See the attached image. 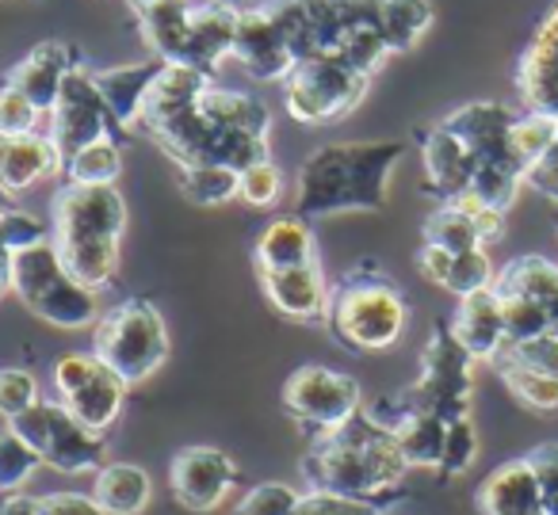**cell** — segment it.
<instances>
[{
    "instance_id": "6da1fadb",
    "label": "cell",
    "mask_w": 558,
    "mask_h": 515,
    "mask_svg": "<svg viewBox=\"0 0 558 515\" xmlns=\"http://www.w3.org/2000/svg\"><path fill=\"white\" fill-rule=\"evenodd\" d=\"M180 169L222 164L245 172L271 157V108L238 88H222L187 65H165L146 93L138 126Z\"/></svg>"
},
{
    "instance_id": "7a4b0ae2",
    "label": "cell",
    "mask_w": 558,
    "mask_h": 515,
    "mask_svg": "<svg viewBox=\"0 0 558 515\" xmlns=\"http://www.w3.org/2000/svg\"><path fill=\"white\" fill-rule=\"evenodd\" d=\"M405 474L410 462L398 446V436L367 408L341 428L318 431V439L303 454L306 492H333V496L383 504L395 496Z\"/></svg>"
},
{
    "instance_id": "3957f363",
    "label": "cell",
    "mask_w": 558,
    "mask_h": 515,
    "mask_svg": "<svg viewBox=\"0 0 558 515\" xmlns=\"http://www.w3.org/2000/svg\"><path fill=\"white\" fill-rule=\"evenodd\" d=\"M276 20L291 58H341L364 77H375L390 58L383 39V0H260Z\"/></svg>"
},
{
    "instance_id": "277c9868",
    "label": "cell",
    "mask_w": 558,
    "mask_h": 515,
    "mask_svg": "<svg viewBox=\"0 0 558 515\" xmlns=\"http://www.w3.org/2000/svg\"><path fill=\"white\" fill-rule=\"evenodd\" d=\"M402 154L405 142H329L314 149L299 169L295 214L311 222L352 210H383L390 199V172Z\"/></svg>"
},
{
    "instance_id": "5b68a950",
    "label": "cell",
    "mask_w": 558,
    "mask_h": 515,
    "mask_svg": "<svg viewBox=\"0 0 558 515\" xmlns=\"http://www.w3.org/2000/svg\"><path fill=\"white\" fill-rule=\"evenodd\" d=\"M126 199L116 184H62L50 199V245L73 279L100 294L119 271Z\"/></svg>"
},
{
    "instance_id": "8992f818",
    "label": "cell",
    "mask_w": 558,
    "mask_h": 515,
    "mask_svg": "<svg viewBox=\"0 0 558 515\" xmlns=\"http://www.w3.org/2000/svg\"><path fill=\"white\" fill-rule=\"evenodd\" d=\"M440 123L463 142L474 161L471 195L505 214L517 199L520 184H527V164L520 161L517 146H512L517 111L494 100H474L444 115Z\"/></svg>"
},
{
    "instance_id": "52a82bcc",
    "label": "cell",
    "mask_w": 558,
    "mask_h": 515,
    "mask_svg": "<svg viewBox=\"0 0 558 515\" xmlns=\"http://www.w3.org/2000/svg\"><path fill=\"white\" fill-rule=\"evenodd\" d=\"M405 321H410L405 294L375 263H360L329 286L326 324L337 344L349 352H387L402 340Z\"/></svg>"
},
{
    "instance_id": "ba28073f",
    "label": "cell",
    "mask_w": 558,
    "mask_h": 515,
    "mask_svg": "<svg viewBox=\"0 0 558 515\" xmlns=\"http://www.w3.org/2000/svg\"><path fill=\"white\" fill-rule=\"evenodd\" d=\"M471 393H474V359L451 336L448 324H436L425 344V355H421L417 382L405 385L395 397L372 405L367 413L387 424V428H395L398 420L417 413L440 416V420L451 424L459 416H471Z\"/></svg>"
},
{
    "instance_id": "9c48e42d",
    "label": "cell",
    "mask_w": 558,
    "mask_h": 515,
    "mask_svg": "<svg viewBox=\"0 0 558 515\" xmlns=\"http://www.w3.org/2000/svg\"><path fill=\"white\" fill-rule=\"evenodd\" d=\"M93 355L126 385L154 378L169 359V324L149 298H123L93 324Z\"/></svg>"
},
{
    "instance_id": "30bf717a",
    "label": "cell",
    "mask_w": 558,
    "mask_h": 515,
    "mask_svg": "<svg viewBox=\"0 0 558 515\" xmlns=\"http://www.w3.org/2000/svg\"><path fill=\"white\" fill-rule=\"evenodd\" d=\"M12 294L39 321L54 324V329L77 332L100 321V298H96V291L81 286L65 271V263L58 260L50 241L12 256Z\"/></svg>"
},
{
    "instance_id": "8fae6325",
    "label": "cell",
    "mask_w": 558,
    "mask_h": 515,
    "mask_svg": "<svg viewBox=\"0 0 558 515\" xmlns=\"http://www.w3.org/2000/svg\"><path fill=\"white\" fill-rule=\"evenodd\" d=\"M9 428L58 474H96L108 462V439L88 431L58 397H43Z\"/></svg>"
},
{
    "instance_id": "7c38bea8",
    "label": "cell",
    "mask_w": 558,
    "mask_h": 515,
    "mask_svg": "<svg viewBox=\"0 0 558 515\" xmlns=\"http://www.w3.org/2000/svg\"><path fill=\"white\" fill-rule=\"evenodd\" d=\"M372 77L352 70L341 58H311L283 81V108L303 126H329L364 103Z\"/></svg>"
},
{
    "instance_id": "4fadbf2b",
    "label": "cell",
    "mask_w": 558,
    "mask_h": 515,
    "mask_svg": "<svg viewBox=\"0 0 558 515\" xmlns=\"http://www.w3.org/2000/svg\"><path fill=\"white\" fill-rule=\"evenodd\" d=\"M50 385H54V397L96 436H108V428L123 413L126 393H131V385L111 367H104L93 352L58 355L50 363Z\"/></svg>"
},
{
    "instance_id": "5bb4252c",
    "label": "cell",
    "mask_w": 558,
    "mask_h": 515,
    "mask_svg": "<svg viewBox=\"0 0 558 515\" xmlns=\"http://www.w3.org/2000/svg\"><path fill=\"white\" fill-rule=\"evenodd\" d=\"M283 413L303 428L333 431L364 413V390L352 375L306 363L291 370V378L283 382Z\"/></svg>"
},
{
    "instance_id": "9a60e30c",
    "label": "cell",
    "mask_w": 558,
    "mask_h": 515,
    "mask_svg": "<svg viewBox=\"0 0 558 515\" xmlns=\"http://www.w3.org/2000/svg\"><path fill=\"white\" fill-rule=\"evenodd\" d=\"M104 138L123 142V131H119L116 119H111L93 73L77 65V70L65 77L54 111H50V142L58 146V157H62V164H65L73 154H81L85 146L104 142Z\"/></svg>"
},
{
    "instance_id": "2e32d148",
    "label": "cell",
    "mask_w": 558,
    "mask_h": 515,
    "mask_svg": "<svg viewBox=\"0 0 558 515\" xmlns=\"http://www.w3.org/2000/svg\"><path fill=\"white\" fill-rule=\"evenodd\" d=\"M238 481H241L238 462L226 451H218V446H184V451L172 454V466H169L172 500L195 515L218 512Z\"/></svg>"
},
{
    "instance_id": "e0dca14e",
    "label": "cell",
    "mask_w": 558,
    "mask_h": 515,
    "mask_svg": "<svg viewBox=\"0 0 558 515\" xmlns=\"http://www.w3.org/2000/svg\"><path fill=\"white\" fill-rule=\"evenodd\" d=\"M517 93L527 111L558 119V0L547 9L527 50L520 54Z\"/></svg>"
},
{
    "instance_id": "ac0fdd59",
    "label": "cell",
    "mask_w": 558,
    "mask_h": 515,
    "mask_svg": "<svg viewBox=\"0 0 558 515\" xmlns=\"http://www.w3.org/2000/svg\"><path fill=\"white\" fill-rule=\"evenodd\" d=\"M233 58L241 62V70L253 81H283L295 70V58H291L288 42L279 35L276 20L260 9V4H248L238 16V35H233Z\"/></svg>"
},
{
    "instance_id": "d6986e66",
    "label": "cell",
    "mask_w": 558,
    "mask_h": 515,
    "mask_svg": "<svg viewBox=\"0 0 558 515\" xmlns=\"http://www.w3.org/2000/svg\"><path fill=\"white\" fill-rule=\"evenodd\" d=\"M264 286V298L271 302L276 314L288 321H326L329 314V279L322 271V260L303 263V268H279V271H256Z\"/></svg>"
},
{
    "instance_id": "ffe728a7",
    "label": "cell",
    "mask_w": 558,
    "mask_h": 515,
    "mask_svg": "<svg viewBox=\"0 0 558 515\" xmlns=\"http://www.w3.org/2000/svg\"><path fill=\"white\" fill-rule=\"evenodd\" d=\"M77 70V50L62 39H47L24 58L16 62L9 73H4V85L24 93L43 115H50L58 103V93H62L65 77Z\"/></svg>"
},
{
    "instance_id": "44dd1931",
    "label": "cell",
    "mask_w": 558,
    "mask_h": 515,
    "mask_svg": "<svg viewBox=\"0 0 558 515\" xmlns=\"http://www.w3.org/2000/svg\"><path fill=\"white\" fill-rule=\"evenodd\" d=\"M421 164H425V187L440 203H456L471 195L474 161L466 146L444 123L421 131Z\"/></svg>"
},
{
    "instance_id": "7402d4cb",
    "label": "cell",
    "mask_w": 558,
    "mask_h": 515,
    "mask_svg": "<svg viewBox=\"0 0 558 515\" xmlns=\"http://www.w3.org/2000/svg\"><path fill=\"white\" fill-rule=\"evenodd\" d=\"M451 336L463 344V352L471 355L474 363L486 359L494 363L497 352L505 347V321H501V298L497 291H478V294H466L459 298L456 317L448 321Z\"/></svg>"
},
{
    "instance_id": "603a6c76",
    "label": "cell",
    "mask_w": 558,
    "mask_h": 515,
    "mask_svg": "<svg viewBox=\"0 0 558 515\" xmlns=\"http://www.w3.org/2000/svg\"><path fill=\"white\" fill-rule=\"evenodd\" d=\"M165 62L149 58V62H131V65H111V70H93V81L100 88L104 103H108L111 119H116L119 131H134L142 115V103L146 93L154 88V81L161 77Z\"/></svg>"
},
{
    "instance_id": "cb8c5ba5",
    "label": "cell",
    "mask_w": 558,
    "mask_h": 515,
    "mask_svg": "<svg viewBox=\"0 0 558 515\" xmlns=\"http://www.w3.org/2000/svg\"><path fill=\"white\" fill-rule=\"evenodd\" d=\"M62 172V157L58 146L50 142V134H24V138H4L0 149V192L20 195L27 187H35L39 180Z\"/></svg>"
},
{
    "instance_id": "d4e9b609",
    "label": "cell",
    "mask_w": 558,
    "mask_h": 515,
    "mask_svg": "<svg viewBox=\"0 0 558 515\" xmlns=\"http://www.w3.org/2000/svg\"><path fill=\"white\" fill-rule=\"evenodd\" d=\"M478 507L482 515H547L527 458H512L497 466L478 485Z\"/></svg>"
},
{
    "instance_id": "484cf974",
    "label": "cell",
    "mask_w": 558,
    "mask_h": 515,
    "mask_svg": "<svg viewBox=\"0 0 558 515\" xmlns=\"http://www.w3.org/2000/svg\"><path fill=\"white\" fill-rule=\"evenodd\" d=\"M318 260V245H314V230L306 218L283 214L260 230L253 245L256 271H279V268H303V263Z\"/></svg>"
},
{
    "instance_id": "4316f807",
    "label": "cell",
    "mask_w": 558,
    "mask_h": 515,
    "mask_svg": "<svg viewBox=\"0 0 558 515\" xmlns=\"http://www.w3.org/2000/svg\"><path fill=\"white\" fill-rule=\"evenodd\" d=\"M93 496L108 515H142L154 504V481L134 462H104L93 477Z\"/></svg>"
},
{
    "instance_id": "83f0119b",
    "label": "cell",
    "mask_w": 558,
    "mask_h": 515,
    "mask_svg": "<svg viewBox=\"0 0 558 515\" xmlns=\"http://www.w3.org/2000/svg\"><path fill=\"white\" fill-rule=\"evenodd\" d=\"M138 20L142 42L149 47V54L165 65H180L187 39V20H192V4L187 0H157L149 9L134 12Z\"/></svg>"
},
{
    "instance_id": "f1b7e54d",
    "label": "cell",
    "mask_w": 558,
    "mask_h": 515,
    "mask_svg": "<svg viewBox=\"0 0 558 515\" xmlns=\"http://www.w3.org/2000/svg\"><path fill=\"white\" fill-rule=\"evenodd\" d=\"M398 436V446H402L410 469H440V454H444V436H448V420L440 416H405L390 428Z\"/></svg>"
},
{
    "instance_id": "f546056e",
    "label": "cell",
    "mask_w": 558,
    "mask_h": 515,
    "mask_svg": "<svg viewBox=\"0 0 558 515\" xmlns=\"http://www.w3.org/2000/svg\"><path fill=\"white\" fill-rule=\"evenodd\" d=\"M425 245H436L444 253L459 256V253H471V248H486L482 245V233L474 225L471 210L463 203H440L433 214L425 218Z\"/></svg>"
},
{
    "instance_id": "4dcf8cb0",
    "label": "cell",
    "mask_w": 558,
    "mask_h": 515,
    "mask_svg": "<svg viewBox=\"0 0 558 515\" xmlns=\"http://www.w3.org/2000/svg\"><path fill=\"white\" fill-rule=\"evenodd\" d=\"M428 27H433V0H383V39L390 54L413 50Z\"/></svg>"
},
{
    "instance_id": "1f68e13d",
    "label": "cell",
    "mask_w": 558,
    "mask_h": 515,
    "mask_svg": "<svg viewBox=\"0 0 558 515\" xmlns=\"http://www.w3.org/2000/svg\"><path fill=\"white\" fill-rule=\"evenodd\" d=\"M119 172H123V149H119L116 138L93 142V146H85L81 154H73L62 164L65 184H88V187L116 184Z\"/></svg>"
},
{
    "instance_id": "d6a6232c",
    "label": "cell",
    "mask_w": 558,
    "mask_h": 515,
    "mask_svg": "<svg viewBox=\"0 0 558 515\" xmlns=\"http://www.w3.org/2000/svg\"><path fill=\"white\" fill-rule=\"evenodd\" d=\"M241 172L222 169V164H199V169H180V195L195 207H222L238 199Z\"/></svg>"
},
{
    "instance_id": "836d02e7",
    "label": "cell",
    "mask_w": 558,
    "mask_h": 515,
    "mask_svg": "<svg viewBox=\"0 0 558 515\" xmlns=\"http://www.w3.org/2000/svg\"><path fill=\"white\" fill-rule=\"evenodd\" d=\"M494 367H497L501 382L509 385V393L520 401V405L535 408V413H555V408H558V382H555V378L539 375V370L524 367V363L501 359V355L494 359Z\"/></svg>"
},
{
    "instance_id": "e575fe53",
    "label": "cell",
    "mask_w": 558,
    "mask_h": 515,
    "mask_svg": "<svg viewBox=\"0 0 558 515\" xmlns=\"http://www.w3.org/2000/svg\"><path fill=\"white\" fill-rule=\"evenodd\" d=\"M558 142V119L555 115H539V111H524L517 115L512 126V146H517L520 161L527 164V172L550 154V146Z\"/></svg>"
},
{
    "instance_id": "d590c367",
    "label": "cell",
    "mask_w": 558,
    "mask_h": 515,
    "mask_svg": "<svg viewBox=\"0 0 558 515\" xmlns=\"http://www.w3.org/2000/svg\"><path fill=\"white\" fill-rule=\"evenodd\" d=\"M497 279L494 260H489L486 248H471V253H459L451 256V271L444 279V291H451L456 298H466V294H478L489 291Z\"/></svg>"
},
{
    "instance_id": "8d00e7d4",
    "label": "cell",
    "mask_w": 558,
    "mask_h": 515,
    "mask_svg": "<svg viewBox=\"0 0 558 515\" xmlns=\"http://www.w3.org/2000/svg\"><path fill=\"white\" fill-rule=\"evenodd\" d=\"M39 454L24 443L12 428H0V492H16L39 469Z\"/></svg>"
},
{
    "instance_id": "74e56055",
    "label": "cell",
    "mask_w": 558,
    "mask_h": 515,
    "mask_svg": "<svg viewBox=\"0 0 558 515\" xmlns=\"http://www.w3.org/2000/svg\"><path fill=\"white\" fill-rule=\"evenodd\" d=\"M501 321H505V344H524V340L547 336L550 332L547 309L527 298H501Z\"/></svg>"
},
{
    "instance_id": "f35d334b",
    "label": "cell",
    "mask_w": 558,
    "mask_h": 515,
    "mask_svg": "<svg viewBox=\"0 0 558 515\" xmlns=\"http://www.w3.org/2000/svg\"><path fill=\"white\" fill-rule=\"evenodd\" d=\"M303 492L291 489L288 481H260L241 496L233 515H295Z\"/></svg>"
},
{
    "instance_id": "ab89813d",
    "label": "cell",
    "mask_w": 558,
    "mask_h": 515,
    "mask_svg": "<svg viewBox=\"0 0 558 515\" xmlns=\"http://www.w3.org/2000/svg\"><path fill=\"white\" fill-rule=\"evenodd\" d=\"M43 401V390H39V378L24 367H0V416L4 420H16L24 416L32 405Z\"/></svg>"
},
{
    "instance_id": "60d3db41",
    "label": "cell",
    "mask_w": 558,
    "mask_h": 515,
    "mask_svg": "<svg viewBox=\"0 0 558 515\" xmlns=\"http://www.w3.org/2000/svg\"><path fill=\"white\" fill-rule=\"evenodd\" d=\"M478 458V431H474L471 416H459L448 424L444 436V454H440V477H459L474 466Z\"/></svg>"
},
{
    "instance_id": "b9f144b4",
    "label": "cell",
    "mask_w": 558,
    "mask_h": 515,
    "mask_svg": "<svg viewBox=\"0 0 558 515\" xmlns=\"http://www.w3.org/2000/svg\"><path fill=\"white\" fill-rule=\"evenodd\" d=\"M39 119H43V111L35 108L24 93H16V88H9V85H0V134H4V138L39 134V131H35V126H39Z\"/></svg>"
},
{
    "instance_id": "7bdbcfd3",
    "label": "cell",
    "mask_w": 558,
    "mask_h": 515,
    "mask_svg": "<svg viewBox=\"0 0 558 515\" xmlns=\"http://www.w3.org/2000/svg\"><path fill=\"white\" fill-rule=\"evenodd\" d=\"M497 355H501V359H512V363H524V367L539 370V375H547L558 382V336L555 332L524 340V344H505Z\"/></svg>"
},
{
    "instance_id": "ee69618b",
    "label": "cell",
    "mask_w": 558,
    "mask_h": 515,
    "mask_svg": "<svg viewBox=\"0 0 558 515\" xmlns=\"http://www.w3.org/2000/svg\"><path fill=\"white\" fill-rule=\"evenodd\" d=\"M279 195H283V172L271 164V157L241 172L238 199H245L248 207H271V203H279Z\"/></svg>"
},
{
    "instance_id": "f6af8a7d",
    "label": "cell",
    "mask_w": 558,
    "mask_h": 515,
    "mask_svg": "<svg viewBox=\"0 0 558 515\" xmlns=\"http://www.w3.org/2000/svg\"><path fill=\"white\" fill-rule=\"evenodd\" d=\"M295 515H383V507L372 500L333 496V492H303Z\"/></svg>"
},
{
    "instance_id": "bcb514c9",
    "label": "cell",
    "mask_w": 558,
    "mask_h": 515,
    "mask_svg": "<svg viewBox=\"0 0 558 515\" xmlns=\"http://www.w3.org/2000/svg\"><path fill=\"white\" fill-rule=\"evenodd\" d=\"M527 466L535 474V485H539L543 496V512L558 515V443H543L527 454Z\"/></svg>"
},
{
    "instance_id": "7dc6e473",
    "label": "cell",
    "mask_w": 558,
    "mask_h": 515,
    "mask_svg": "<svg viewBox=\"0 0 558 515\" xmlns=\"http://www.w3.org/2000/svg\"><path fill=\"white\" fill-rule=\"evenodd\" d=\"M39 512L43 515H108L96 504L93 492H43Z\"/></svg>"
},
{
    "instance_id": "c3c4849f",
    "label": "cell",
    "mask_w": 558,
    "mask_h": 515,
    "mask_svg": "<svg viewBox=\"0 0 558 515\" xmlns=\"http://www.w3.org/2000/svg\"><path fill=\"white\" fill-rule=\"evenodd\" d=\"M527 184H532L539 195H547V199L558 203V142L550 146V154L527 172Z\"/></svg>"
},
{
    "instance_id": "681fc988",
    "label": "cell",
    "mask_w": 558,
    "mask_h": 515,
    "mask_svg": "<svg viewBox=\"0 0 558 515\" xmlns=\"http://www.w3.org/2000/svg\"><path fill=\"white\" fill-rule=\"evenodd\" d=\"M417 271L428 279V283L444 286V279H448V271H451V253H444V248H436V245H421Z\"/></svg>"
},
{
    "instance_id": "f907efd6",
    "label": "cell",
    "mask_w": 558,
    "mask_h": 515,
    "mask_svg": "<svg viewBox=\"0 0 558 515\" xmlns=\"http://www.w3.org/2000/svg\"><path fill=\"white\" fill-rule=\"evenodd\" d=\"M0 515H43L39 512V496H32L27 489L0 492Z\"/></svg>"
},
{
    "instance_id": "816d5d0a",
    "label": "cell",
    "mask_w": 558,
    "mask_h": 515,
    "mask_svg": "<svg viewBox=\"0 0 558 515\" xmlns=\"http://www.w3.org/2000/svg\"><path fill=\"white\" fill-rule=\"evenodd\" d=\"M12 256H16V253H12V248L0 241V298L12 291Z\"/></svg>"
},
{
    "instance_id": "f5cc1de1",
    "label": "cell",
    "mask_w": 558,
    "mask_h": 515,
    "mask_svg": "<svg viewBox=\"0 0 558 515\" xmlns=\"http://www.w3.org/2000/svg\"><path fill=\"white\" fill-rule=\"evenodd\" d=\"M215 4H226V9H233V12H245L248 9V0H215Z\"/></svg>"
},
{
    "instance_id": "db71d44e",
    "label": "cell",
    "mask_w": 558,
    "mask_h": 515,
    "mask_svg": "<svg viewBox=\"0 0 558 515\" xmlns=\"http://www.w3.org/2000/svg\"><path fill=\"white\" fill-rule=\"evenodd\" d=\"M131 4V12H142V9H149V4H157V0H126Z\"/></svg>"
},
{
    "instance_id": "11a10c76",
    "label": "cell",
    "mask_w": 558,
    "mask_h": 515,
    "mask_svg": "<svg viewBox=\"0 0 558 515\" xmlns=\"http://www.w3.org/2000/svg\"><path fill=\"white\" fill-rule=\"evenodd\" d=\"M4 199H9V195H4V192H0V214H4V210H9V207H4Z\"/></svg>"
},
{
    "instance_id": "9f6ffc18",
    "label": "cell",
    "mask_w": 558,
    "mask_h": 515,
    "mask_svg": "<svg viewBox=\"0 0 558 515\" xmlns=\"http://www.w3.org/2000/svg\"><path fill=\"white\" fill-rule=\"evenodd\" d=\"M0 149H4V134H0Z\"/></svg>"
}]
</instances>
